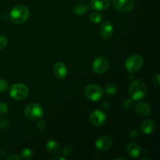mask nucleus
<instances>
[{
	"label": "nucleus",
	"instance_id": "obj_1",
	"mask_svg": "<svg viewBox=\"0 0 160 160\" xmlns=\"http://www.w3.org/2000/svg\"><path fill=\"white\" fill-rule=\"evenodd\" d=\"M30 16V10L24 5H17L11 9L9 12V19L17 24H21L27 21Z\"/></svg>",
	"mask_w": 160,
	"mask_h": 160
},
{
	"label": "nucleus",
	"instance_id": "obj_2",
	"mask_svg": "<svg viewBox=\"0 0 160 160\" xmlns=\"http://www.w3.org/2000/svg\"><path fill=\"white\" fill-rule=\"evenodd\" d=\"M148 92L146 85L145 83L142 81H133L129 86L128 88V93L131 96V99L134 101H138L142 99L145 97Z\"/></svg>",
	"mask_w": 160,
	"mask_h": 160
},
{
	"label": "nucleus",
	"instance_id": "obj_3",
	"mask_svg": "<svg viewBox=\"0 0 160 160\" xmlns=\"http://www.w3.org/2000/svg\"><path fill=\"white\" fill-rule=\"evenodd\" d=\"M24 115L27 118L31 120H39L43 117L44 109L38 103H30L25 107Z\"/></svg>",
	"mask_w": 160,
	"mask_h": 160
},
{
	"label": "nucleus",
	"instance_id": "obj_4",
	"mask_svg": "<svg viewBox=\"0 0 160 160\" xmlns=\"http://www.w3.org/2000/svg\"><path fill=\"white\" fill-rule=\"evenodd\" d=\"M29 95V88L23 84H14L9 88V95L14 100L20 101L27 98Z\"/></svg>",
	"mask_w": 160,
	"mask_h": 160
},
{
	"label": "nucleus",
	"instance_id": "obj_5",
	"mask_svg": "<svg viewBox=\"0 0 160 160\" xmlns=\"http://www.w3.org/2000/svg\"><path fill=\"white\" fill-rule=\"evenodd\" d=\"M144 63V59L142 56L138 54H133L127 58L125 61V67L130 73L137 72L142 68Z\"/></svg>",
	"mask_w": 160,
	"mask_h": 160
},
{
	"label": "nucleus",
	"instance_id": "obj_6",
	"mask_svg": "<svg viewBox=\"0 0 160 160\" xmlns=\"http://www.w3.org/2000/svg\"><path fill=\"white\" fill-rule=\"evenodd\" d=\"M84 95L91 101L96 102L102 98L104 95V90L98 84H88L84 88Z\"/></svg>",
	"mask_w": 160,
	"mask_h": 160
},
{
	"label": "nucleus",
	"instance_id": "obj_7",
	"mask_svg": "<svg viewBox=\"0 0 160 160\" xmlns=\"http://www.w3.org/2000/svg\"><path fill=\"white\" fill-rule=\"evenodd\" d=\"M109 62L106 57L99 56L95 58L92 62V70L96 74H103L109 69Z\"/></svg>",
	"mask_w": 160,
	"mask_h": 160
},
{
	"label": "nucleus",
	"instance_id": "obj_8",
	"mask_svg": "<svg viewBox=\"0 0 160 160\" xmlns=\"http://www.w3.org/2000/svg\"><path fill=\"white\" fill-rule=\"evenodd\" d=\"M112 5L118 12L126 13L133 9L134 0H112Z\"/></svg>",
	"mask_w": 160,
	"mask_h": 160
},
{
	"label": "nucleus",
	"instance_id": "obj_9",
	"mask_svg": "<svg viewBox=\"0 0 160 160\" xmlns=\"http://www.w3.org/2000/svg\"><path fill=\"white\" fill-rule=\"evenodd\" d=\"M89 120H90L91 123L93 124L94 126H102V125H103L106 123V115L105 114V112H102V110L97 109V110L93 111V112L90 114Z\"/></svg>",
	"mask_w": 160,
	"mask_h": 160
},
{
	"label": "nucleus",
	"instance_id": "obj_10",
	"mask_svg": "<svg viewBox=\"0 0 160 160\" xmlns=\"http://www.w3.org/2000/svg\"><path fill=\"white\" fill-rule=\"evenodd\" d=\"M99 33L101 37L105 40L110 38L113 34V25L109 20H104L99 28Z\"/></svg>",
	"mask_w": 160,
	"mask_h": 160
},
{
	"label": "nucleus",
	"instance_id": "obj_11",
	"mask_svg": "<svg viewBox=\"0 0 160 160\" xmlns=\"http://www.w3.org/2000/svg\"><path fill=\"white\" fill-rule=\"evenodd\" d=\"M112 145V139L109 136H101L95 142V147L102 152L109 150Z\"/></svg>",
	"mask_w": 160,
	"mask_h": 160
},
{
	"label": "nucleus",
	"instance_id": "obj_12",
	"mask_svg": "<svg viewBox=\"0 0 160 160\" xmlns=\"http://www.w3.org/2000/svg\"><path fill=\"white\" fill-rule=\"evenodd\" d=\"M53 73L59 79H64L68 73L67 66L62 62H57L53 66Z\"/></svg>",
	"mask_w": 160,
	"mask_h": 160
},
{
	"label": "nucleus",
	"instance_id": "obj_13",
	"mask_svg": "<svg viewBox=\"0 0 160 160\" xmlns=\"http://www.w3.org/2000/svg\"><path fill=\"white\" fill-rule=\"evenodd\" d=\"M156 123L152 120H145L141 123L140 130L142 133L145 134H150L155 131Z\"/></svg>",
	"mask_w": 160,
	"mask_h": 160
},
{
	"label": "nucleus",
	"instance_id": "obj_14",
	"mask_svg": "<svg viewBox=\"0 0 160 160\" xmlns=\"http://www.w3.org/2000/svg\"><path fill=\"white\" fill-rule=\"evenodd\" d=\"M135 112L139 117H148L151 113V107L145 102H139L135 106Z\"/></svg>",
	"mask_w": 160,
	"mask_h": 160
},
{
	"label": "nucleus",
	"instance_id": "obj_15",
	"mask_svg": "<svg viewBox=\"0 0 160 160\" xmlns=\"http://www.w3.org/2000/svg\"><path fill=\"white\" fill-rule=\"evenodd\" d=\"M109 4V0H91L90 7L94 10L102 11L108 9Z\"/></svg>",
	"mask_w": 160,
	"mask_h": 160
},
{
	"label": "nucleus",
	"instance_id": "obj_16",
	"mask_svg": "<svg viewBox=\"0 0 160 160\" xmlns=\"http://www.w3.org/2000/svg\"><path fill=\"white\" fill-rule=\"evenodd\" d=\"M127 153L131 158H138L142 153V148L136 143H130L127 146Z\"/></svg>",
	"mask_w": 160,
	"mask_h": 160
},
{
	"label": "nucleus",
	"instance_id": "obj_17",
	"mask_svg": "<svg viewBox=\"0 0 160 160\" xmlns=\"http://www.w3.org/2000/svg\"><path fill=\"white\" fill-rule=\"evenodd\" d=\"M46 150L51 154H56L60 149V145L56 140H49L45 145Z\"/></svg>",
	"mask_w": 160,
	"mask_h": 160
},
{
	"label": "nucleus",
	"instance_id": "obj_18",
	"mask_svg": "<svg viewBox=\"0 0 160 160\" xmlns=\"http://www.w3.org/2000/svg\"><path fill=\"white\" fill-rule=\"evenodd\" d=\"M88 6L84 3H78L73 7V11L77 15H83L88 11Z\"/></svg>",
	"mask_w": 160,
	"mask_h": 160
},
{
	"label": "nucleus",
	"instance_id": "obj_19",
	"mask_svg": "<svg viewBox=\"0 0 160 160\" xmlns=\"http://www.w3.org/2000/svg\"><path fill=\"white\" fill-rule=\"evenodd\" d=\"M20 155H21V159H23L25 160H29L31 159V158L33 157V151L29 148H25L21 150V152H20Z\"/></svg>",
	"mask_w": 160,
	"mask_h": 160
},
{
	"label": "nucleus",
	"instance_id": "obj_20",
	"mask_svg": "<svg viewBox=\"0 0 160 160\" xmlns=\"http://www.w3.org/2000/svg\"><path fill=\"white\" fill-rule=\"evenodd\" d=\"M89 20L93 23H98L102 20V16L97 12H93L89 16Z\"/></svg>",
	"mask_w": 160,
	"mask_h": 160
},
{
	"label": "nucleus",
	"instance_id": "obj_21",
	"mask_svg": "<svg viewBox=\"0 0 160 160\" xmlns=\"http://www.w3.org/2000/svg\"><path fill=\"white\" fill-rule=\"evenodd\" d=\"M105 92L109 95H113L117 92V87L114 84H109L105 88Z\"/></svg>",
	"mask_w": 160,
	"mask_h": 160
},
{
	"label": "nucleus",
	"instance_id": "obj_22",
	"mask_svg": "<svg viewBox=\"0 0 160 160\" xmlns=\"http://www.w3.org/2000/svg\"><path fill=\"white\" fill-rule=\"evenodd\" d=\"M9 110L7 104L5 102H0V118L5 117Z\"/></svg>",
	"mask_w": 160,
	"mask_h": 160
},
{
	"label": "nucleus",
	"instance_id": "obj_23",
	"mask_svg": "<svg viewBox=\"0 0 160 160\" xmlns=\"http://www.w3.org/2000/svg\"><path fill=\"white\" fill-rule=\"evenodd\" d=\"M9 88V84L7 81L4 79L0 78V92H4Z\"/></svg>",
	"mask_w": 160,
	"mask_h": 160
},
{
	"label": "nucleus",
	"instance_id": "obj_24",
	"mask_svg": "<svg viewBox=\"0 0 160 160\" xmlns=\"http://www.w3.org/2000/svg\"><path fill=\"white\" fill-rule=\"evenodd\" d=\"M123 106L126 110H131V109L134 106V103H133V100L132 99H126L123 103Z\"/></svg>",
	"mask_w": 160,
	"mask_h": 160
},
{
	"label": "nucleus",
	"instance_id": "obj_25",
	"mask_svg": "<svg viewBox=\"0 0 160 160\" xmlns=\"http://www.w3.org/2000/svg\"><path fill=\"white\" fill-rule=\"evenodd\" d=\"M62 155L66 156H69L72 154L73 152V148L70 145H67L62 148Z\"/></svg>",
	"mask_w": 160,
	"mask_h": 160
},
{
	"label": "nucleus",
	"instance_id": "obj_26",
	"mask_svg": "<svg viewBox=\"0 0 160 160\" xmlns=\"http://www.w3.org/2000/svg\"><path fill=\"white\" fill-rule=\"evenodd\" d=\"M7 38L5 36L0 35V50L3 49L7 45Z\"/></svg>",
	"mask_w": 160,
	"mask_h": 160
},
{
	"label": "nucleus",
	"instance_id": "obj_27",
	"mask_svg": "<svg viewBox=\"0 0 160 160\" xmlns=\"http://www.w3.org/2000/svg\"><path fill=\"white\" fill-rule=\"evenodd\" d=\"M139 132L137 131V130H132L131 131V132L129 133V137L131 138V139H137L139 138Z\"/></svg>",
	"mask_w": 160,
	"mask_h": 160
},
{
	"label": "nucleus",
	"instance_id": "obj_28",
	"mask_svg": "<svg viewBox=\"0 0 160 160\" xmlns=\"http://www.w3.org/2000/svg\"><path fill=\"white\" fill-rule=\"evenodd\" d=\"M46 127V124H45V122L43 121V120H40L36 123V128L39 130V131H43L44 129Z\"/></svg>",
	"mask_w": 160,
	"mask_h": 160
},
{
	"label": "nucleus",
	"instance_id": "obj_29",
	"mask_svg": "<svg viewBox=\"0 0 160 160\" xmlns=\"http://www.w3.org/2000/svg\"><path fill=\"white\" fill-rule=\"evenodd\" d=\"M9 122L6 120H2L0 121V128L2 130H6L9 128Z\"/></svg>",
	"mask_w": 160,
	"mask_h": 160
},
{
	"label": "nucleus",
	"instance_id": "obj_30",
	"mask_svg": "<svg viewBox=\"0 0 160 160\" xmlns=\"http://www.w3.org/2000/svg\"><path fill=\"white\" fill-rule=\"evenodd\" d=\"M153 83L156 86H159L160 84V77L159 73H156L154 77H153Z\"/></svg>",
	"mask_w": 160,
	"mask_h": 160
},
{
	"label": "nucleus",
	"instance_id": "obj_31",
	"mask_svg": "<svg viewBox=\"0 0 160 160\" xmlns=\"http://www.w3.org/2000/svg\"><path fill=\"white\" fill-rule=\"evenodd\" d=\"M7 160H20L21 159V157L19 156H17V154H12L10 155L9 156H8L7 159H6Z\"/></svg>",
	"mask_w": 160,
	"mask_h": 160
},
{
	"label": "nucleus",
	"instance_id": "obj_32",
	"mask_svg": "<svg viewBox=\"0 0 160 160\" xmlns=\"http://www.w3.org/2000/svg\"><path fill=\"white\" fill-rule=\"evenodd\" d=\"M109 104L108 102H103L102 103V108H104V109H109Z\"/></svg>",
	"mask_w": 160,
	"mask_h": 160
},
{
	"label": "nucleus",
	"instance_id": "obj_33",
	"mask_svg": "<svg viewBox=\"0 0 160 160\" xmlns=\"http://www.w3.org/2000/svg\"><path fill=\"white\" fill-rule=\"evenodd\" d=\"M52 159H62V160H64V159H65V158L62 157V156H54V157L52 158Z\"/></svg>",
	"mask_w": 160,
	"mask_h": 160
},
{
	"label": "nucleus",
	"instance_id": "obj_34",
	"mask_svg": "<svg viewBox=\"0 0 160 160\" xmlns=\"http://www.w3.org/2000/svg\"><path fill=\"white\" fill-rule=\"evenodd\" d=\"M116 159H123V160H126V159H124V158H117Z\"/></svg>",
	"mask_w": 160,
	"mask_h": 160
},
{
	"label": "nucleus",
	"instance_id": "obj_35",
	"mask_svg": "<svg viewBox=\"0 0 160 160\" xmlns=\"http://www.w3.org/2000/svg\"><path fill=\"white\" fill-rule=\"evenodd\" d=\"M79 1H84V0H79Z\"/></svg>",
	"mask_w": 160,
	"mask_h": 160
}]
</instances>
